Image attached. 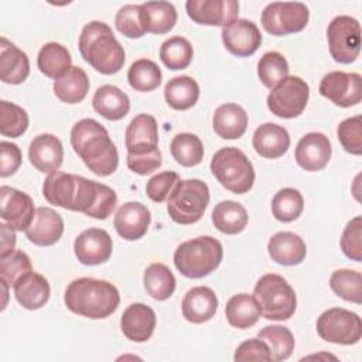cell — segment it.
I'll return each instance as SVG.
<instances>
[{
  "label": "cell",
  "instance_id": "obj_1",
  "mask_svg": "<svg viewBox=\"0 0 362 362\" xmlns=\"http://www.w3.org/2000/svg\"><path fill=\"white\" fill-rule=\"evenodd\" d=\"M71 146L85 165L96 175L106 177L116 171L119 153L107 130L95 119H81L71 130Z\"/></svg>",
  "mask_w": 362,
  "mask_h": 362
},
{
  "label": "cell",
  "instance_id": "obj_2",
  "mask_svg": "<svg viewBox=\"0 0 362 362\" xmlns=\"http://www.w3.org/2000/svg\"><path fill=\"white\" fill-rule=\"evenodd\" d=\"M64 303L74 314L90 320H102L116 311L120 294L116 286L106 280L79 277L68 284Z\"/></svg>",
  "mask_w": 362,
  "mask_h": 362
},
{
  "label": "cell",
  "instance_id": "obj_3",
  "mask_svg": "<svg viewBox=\"0 0 362 362\" xmlns=\"http://www.w3.org/2000/svg\"><path fill=\"white\" fill-rule=\"evenodd\" d=\"M78 47L82 58L103 75L116 74L124 65V48L106 23H88L81 31Z\"/></svg>",
  "mask_w": 362,
  "mask_h": 362
},
{
  "label": "cell",
  "instance_id": "obj_4",
  "mask_svg": "<svg viewBox=\"0 0 362 362\" xmlns=\"http://www.w3.org/2000/svg\"><path fill=\"white\" fill-rule=\"evenodd\" d=\"M223 247L212 236H199L181 243L174 252L177 270L188 279H201L211 274L221 264Z\"/></svg>",
  "mask_w": 362,
  "mask_h": 362
},
{
  "label": "cell",
  "instance_id": "obj_5",
  "mask_svg": "<svg viewBox=\"0 0 362 362\" xmlns=\"http://www.w3.org/2000/svg\"><path fill=\"white\" fill-rule=\"evenodd\" d=\"M260 314L266 320L286 321L296 313L297 297L287 280L279 274L262 276L253 290Z\"/></svg>",
  "mask_w": 362,
  "mask_h": 362
},
{
  "label": "cell",
  "instance_id": "obj_6",
  "mask_svg": "<svg viewBox=\"0 0 362 362\" xmlns=\"http://www.w3.org/2000/svg\"><path fill=\"white\" fill-rule=\"evenodd\" d=\"M208 204L209 188L204 181L180 180L168 195L167 212L175 223L191 225L202 218Z\"/></svg>",
  "mask_w": 362,
  "mask_h": 362
},
{
  "label": "cell",
  "instance_id": "obj_7",
  "mask_svg": "<svg viewBox=\"0 0 362 362\" xmlns=\"http://www.w3.org/2000/svg\"><path fill=\"white\" fill-rule=\"evenodd\" d=\"M211 171L218 182L233 194H245L253 187L255 170L246 154L236 147L218 150L211 160Z\"/></svg>",
  "mask_w": 362,
  "mask_h": 362
},
{
  "label": "cell",
  "instance_id": "obj_8",
  "mask_svg": "<svg viewBox=\"0 0 362 362\" xmlns=\"http://www.w3.org/2000/svg\"><path fill=\"white\" fill-rule=\"evenodd\" d=\"M317 334L331 344L354 345L362 337V321L356 313L349 310L328 308L317 320Z\"/></svg>",
  "mask_w": 362,
  "mask_h": 362
},
{
  "label": "cell",
  "instance_id": "obj_9",
  "mask_svg": "<svg viewBox=\"0 0 362 362\" xmlns=\"http://www.w3.org/2000/svg\"><path fill=\"white\" fill-rule=\"evenodd\" d=\"M310 98V86L300 76H287L279 82L267 95L269 110L281 119L300 116Z\"/></svg>",
  "mask_w": 362,
  "mask_h": 362
},
{
  "label": "cell",
  "instance_id": "obj_10",
  "mask_svg": "<svg viewBox=\"0 0 362 362\" xmlns=\"http://www.w3.org/2000/svg\"><path fill=\"white\" fill-rule=\"evenodd\" d=\"M308 18V7L300 1H273L262 11L263 28L276 37L304 30Z\"/></svg>",
  "mask_w": 362,
  "mask_h": 362
},
{
  "label": "cell",
  "instance_id": "obj_11",
  "mask_svg": "<svg viewBox=\"0 0 362 362\" xmlns=\"http://www.w3.org/2000/svg\"><path fill=\"white\" fill-rule=\"evenodd\" d=\"M329 54L335 62L351 64L361 52V25L351 16H337L327 28Z\"/></svg>",
  "mask_w": 362,
  "mask_h": 362
},
{
  "label": "cell",
  "instance_id": "obj_12",
  "mask_svg": "<svg viewBox=\"0 0 362 362\" xmlns=\"http://www.w3.org/2000/svg\"><path fill=\"white\" fill-rule=\"evenodd\" d=\"M116 204L117 195L110 187L79 175L76 212H83L95 219H106L113 214Z\"/></svg>",
  "mask_w": 362,
  "mask_h": 362
},
{
  "label": "cell",
  "instance_id": "obj_13",
  "mask_svg": "<svg viewBox=\"0 0 362 362\" xmlns=\"http://www.w3.org/2000/svg\"><path fill=\"white\" fill-rule=\"evenodd\" d=\"M320 93L339 107H351L362 99V78L355 72L332 71L322 76Z\"/></svg>",
  "mask_w": 362,
  "mask_h": 362
},
{
  "label": "cell",
  "instance_id": "obj_14",
  "mask_svg": "<svg viewBox=\"0 0 362 362\" xmlns=\"http://www.w3.org/2000/svg\"><path fill=\"white\" fill-rule=\"evenodd\" d=\"M185 10L197 24L223 28L238 20L239 3L235 0H188Z\"/></svg>",
  "mask_w": 362,
  "mask_h": 362
},
{
  "label": "cell",
  "instance_id": "obj_15",
  "mask_svg": "<svg viewBox=\"0 0 362 362\" xmlns=\"http://www.w3.org/2000/svg\"><path fill=\"white\" fill-rule=\"evenodd\" d=\"M0 206L1 221L14 230L20 232L27 230L37 211L28 194L7 185L0 188Z\"/></svg>",
  "mask_w": 362,
  "mask_h": 362
},
{
  "label": "cell",
  "instance_id": "obj_16",
  "mask_svg": "<svg viewBox=\"0 0 362 362\" xmlns=\"http://www.w3.org/2000/svg\"><path fill=\"white\" fill-rule=\"evenodd\" d=\"M124 144L130 156H148L158 151V127L151 115L141 113L126 129Z\"/></svg>",
  "mask_w": 362,
  "mask_h": 362
},
{
  "label": "cell",
  "instance_id": "obj_17",
  "mask_svg": "<svg viewBox=\"0 0 362 362\" xmlns=\"http://www.w3.org/2000/svg\"><path fill=\"white\" fill-rule=\"evenodd\" d=\"M113 243L110 235L105 229L89 228L79 233L74 242V252L79 263L85 266H96L109 260Z\"/></svg>",
  "mask_w": 362,
  "mask_h": 362
},
{
  "label": "cell",
  "instance_id": "obj_18",
  "mask_svg": "<svg viewBox=\"0 0 362 362\" xmlns=\"http://www.w3.org/2000/svg\"><path fill=\"white\" fill-rule=\"evenodd\" d=\"M225 48L236 57L253 55L262 44V34L257 25L246 18H238L222 28Z\"/></svg>",
  "mask_w": 362,
  "mask_h": 362
},
{
  "label": "cell",
  "instance_id": "obj_19",
  "mask_svg": "<svg viewBox=\"0 0 362 362\" xmlns=\"http://www.w3.org/2000/svg\"><path fill=\"white\" fill-rule=\"evenodd\" d=\"M332 154L328 137L320 132L307 133L300 139L296 147V161L305 171L322 170Z\"/></svg>",
  "mask_w": 362,
  "mask_h": 362
},
{
  "label": "cell",
  "instance_id": "obj_20",
  "mask_svg": "<svg viewBox=\"0 0 362 362\" xmlns=\"http://www.w3.org/2000/svg\"><path fill=\"white\" fill-rule=\"evenodd\" d=\"M78 191L79 175L66 174L62 171L49 173L42 184L44 198L49 204L69 211H75Z\"/></svg>",
  "mask_w": 362,
  "mask_h": 362
},
{
  "label": "cell",
  "instance_id": "obj_21",
  "mask_svg": "<svg viewBox=\"0 0 362 362\" xmlns=\"http://www.w3.org/2000/svg\"><path fill=\"white\" fill-rule=\"evenodd\" d=\"M151 221L150 211L140 202L123 204L115 215V229L124 240H137L147 233Z\"/></svg>",
  "mask_w": 362,
  "mask_h": 362
},
{
  "label": "cell",
  "instance_id": "obj_22",
  "mask_svg": "<svg viewBox=\"0 0 362 362\" xmlns=\"http://www.w3.org/2000/svg\"><path fill=\"white\" fill-rule=\"evenodd\" d=\"M156 313L143 303L130 304L122 314L120 328L123 335L133 342H146L156 328Z\"/></svg>",
  "mask_w": 362,
  "mask_h": 362
},
{
  "label": "cell",
  "instance_id": "obj_23",
  "mask_svg": "<svg viewBox=\"0 0 362 362\" xmlns=\"http://www.w3.org/2000/svg\"><path fill=\"white\" fill-rule=\"evenodd\" d=\"M28 158L34 168L41 173L58 171L64 160L61 140L49 133L35 136L28 147Z\"/></svg>",
  "mask_w": 362,
  "mask_h": 362
},
{
  "label": "cell",
  "instance_id": "obj_24",
  "mask_svg": "<svg viewBox=\"0 0 362 362\" xmlns=\"http://www.w3.org/2000/svg\"><path fill=\"white\" fill-rule=\"evenodd\" d=\"M64 233V219L52 208L40 206L35 211L31 225L25 230V236L37 246H52Z\"/></svg>",
  "mask_w": 362,
  "mask_h": 362
},
{
  "label": "cell",
  "instance_id": "obj_25",
  "mask_svg": "<svg viewBox=\"0 0 362 362\" xmlns=\"http://www.w3.org/2000/svg\"><path fill=\"white\" fill-rule=\"evenodd\" d=\"M181 308L187 321L192 324H204L215 315L218 310V297L212 288L197 286L185 293Z\"/></svg>",
  "mask_w": 362,
  "mask_h": 362
},
{
  "label": "cell",
  "instance_id": "obj_26",
  "mask_svg": "<svg viewBox=\"0 0 362 362\" xmlns=\"http://www.w3.org/2000/svg\"><path fill=\"white\" fill-rule=\"evenodd\" d=\"M30 74V61L24 51L6 37L0 40V79L8 85L23 83Z\"/></svg>",
  "mask_w": 362,
  "mask_h": 362
},
{
  "label": "cell",
  "instance_id": "obj_27",
  "mask_svg": "<svg viewBox=\"0 0 362 362\" xmlns=\"http://www.w3.org/2000/svg\"><path fill=\"white\" fill-rule=\"evenodd\" d=\"M255 151L264 158H279L290 147V134L288 132L276 123H263L260 124L252 139Z\"/></svg>",
  "mask_w": 362,
  "mask_h": 362
},
{
  "label": "cell",
  "instance_id": "obj_28",
  "mask_svg": "<svg viewBox=\"0 0 362 362\" xmlns=\"http://www.w3.org/2000/svg\"><path fill=\"white\" fill-rule=\"evenodd\" d=\"M267 252L273 262L283 266H296L305 259L307 247L298 235L277 232L269 239Z\"/></svg>",
  "mask_w": 362,
  "mask_h": 362
},
{
  "label": "cell",
  "instance_id": "obj_29",
  "mask_svg": "<svg viewBox=\"0 0 362 362\" xmlns=\"http://www.w3.org/2000/svg\"><path fill=\"white\" fill-rule=\"evenodd\" d=\"M13 288L16 300L27 310H38L44 307L51 294L48 280L35 272H30L21 277Z\"/></svg>",
  "mask_w": 362,
  "mask_h": 362
},
{
  "label": "cell",
  "instance_id": "obj_30",
  "mask_svg": "<svg viewBox=\"0 0 362 362\" xmlns=\"http://www.w3.org/2000/svg\"><path fill=\"white\" fill-rule=\"evenodd\" d=\"M212 127L221 139H239L246 132L247 113L236 103H223L214 113Z\"/></svg>",
  "mask_w": 362,
  "mask_h": 362
},
{
  "label": "cell",
  "instance_id": "obj_31",
  "mask_svg": "<svg viewBox=\"0 0 362 362\" xmlns=\"http://www.w3.org/2000/svg\"><path fill=\"white\" fill-rule=\"evenodd\" d=\"M93 109L107 120H120L130 110L129 96L115 85H102L93 95Z\"/></svg>",
  "mask_w": 362,
  "mask_h": 362
},
{
  "label": "cell",
  "instance_id": "obj_32",
  "mask_svg": "<svg viewBox=\"0 0 362 362\" xmlns=\"http://www.w3.org/2000/svg\"><path fill=\"white\" fill-rule=\"evenodd\" d=\"M140 18L146 33L165 34L177 23V10L170 1H146L140 4Z\"/></svg>",
  "mask_w": 362,
  "mask_h": 362
},
{
  "label": "cell",
  "instance_id": "obj_33",
  "mask_svg": "<svg viewBox=\"0 0 362 362\" xmlns=\"http://www.w3.org/2000/svg\"><path fill=\"white\" fill-rule=\"evenodd\" d=\"M249 221L245 206L236 201H221L212 211L214 226L225 235L240 233Z\"/></svg>",
  "mask_w": 362,
  "mask_h": 362
},
{
  "label": "cell",
  "instance_id": "obj_34",
  "mask_svg": "<svg viewBox=\"0 0 362 362\" xmlns=\"http://www.w3.org/2000/svg\"><path fill=\"white\" fill-rule=\"evenodd\" d=\"M164 98L167 105L174 110H187L198 102L199 86L188 75L175 76L165 83Z\"/></svg>",
  "mask_w": 362,
  "mask_h": 362
},
{
  "label": "cell",
  "instance_id": "obj_35",
  "mask_svg": "<svg viewBox=\"0 0 362 362\" xmlns=\"http://www.w3.org/2000/svg\"><path fill=\"white\" fill-rule=\"evenodd\" d=\"M71 64L72 58L69 51L55 41L44 44L37 57L38 69L51 79H58L66 74L72 68Z\"/></svg>",
  "mask_w": 362,
  "mask_h": 362
},
{
  "label": "cell",
  "instance_id": "obj_36",
  "mask_svg": "<svg viewBox=\"0 0 362 362\" xmlns=\"http://www.w3.org/2000/svg\"><path fill=\"white\" fill-rule=\"evenodd\" d=\"M225 315L228 322L239 329L253 327L260 317L259 305L253 296L246 293L232 296L225 307Z\"/></svg>",
  "mask_w": 362,
  "mask_h": 362
},
{
  "label": "cell",
  "instance_id": "obj_37",
  "mask_svg": "<svg viewBox=\"0 0 362 362\" xmlns=\"http://www.w3.org/2000/svg\"><path fill=\"white\" fill-rule=\"evenodd\" d=\"M89 90V79L86 72L79 66H72L66 74L54 82L55 96L69 105L79 103Z\"/></svg>",
  "mask_w": 362,
  "mask_h": 362
},
{
  "label": "cell",
  "instance_id": "obj_38",
  "mask_svg": "<svg viewBox=\"0 0 362 362\" xmlns=\"http://www.w3.org/2000/svg\"><path fill=\"white\" fill-rule=\"evenodd\" d=\"M144 288L150 297L158 301L170 298L175 290V277L163 263H151L144 270Z\"/></svg>",
  "mask_w": 362,
  "mask_h": 362
},
{
  "label": "cell",
  "instance_id": "obj_39",
  "mask_svg": "<svg viewBox=\"0 0 362 362\" xmlns=\"http://www.w3.org/2000/svg\"><path fill=\"white\" fill-rule=\"evenodd\" d=\"M257 338L266 342L269 346L272 361L280 362L291 356L294 351V337L287 327L283 325H267L259 331Z\"/></svg>",
  "mask_w": 362,
  "mask_h": 362
},
{
  "label": "cell",
  "instance_id": "obj_40",
  "mask_svg": "<svg viewBox=\"0 0 362 362\" xmlns=\"http://www.w3.org/2000/svg\"><path fill=\"white\" fill-rule=\"evenodd\" d=\"M173 158L182 167L198 165L204 158V146L198 136L192 133H178L170 143Z\"/></svg>",
  "mask_w": 362,
  "mask_h": 362
},
{
  "label": "cell",
  "instance_id": "obj_41",
  "mask_svg": "<svg viewBox=\"0 0 362 362\" xmlns=\"http://www.w3.org/2000/svg\"><path fill=\"white\" fill-rule=\"evenodd\" d=\"M161 69L158 65L147 58L134 61L127 72L129 85L137 92H151L161 83Z\"/></svg>",
  "mask_w": 362,
  "mask_h": 362
},
{
  "label": "cell",
  "instance_id": "obj_42",
  "mask_svg": "<svg viewBox=\"0 0 362 362\" xmlns=\"http://www.w3.org/2000/svg\"><path fill=\"white\" fill-rule=\"evenodd\" d=\"M194 49L191 42L180 35L165 40L160 47V58L171 71L185 69L192 61Z\"/></svg>",
  "mask_w": 362,
  "mask_h": 362
},
{
  "label": "cell",
  "instance_id": "obj_43",
  "mask_svg": "<svg viewBox=\"0 0 362 362\" xmlns=\"http://www.w3.org/2000/svg\"><path fill=\"white\" fill-rule=\"evenodd\" d=\"M331 290L345 301L362 303V274L351 269L335 270L329 277Z\"/></svg>",
  "mask_w": 362,
  "mask_h": 362
},
{
  "label": "cell",
  "instance_id": "obj_44",
  "mask_svg": "<svg viewBox=\"0 0 362 362\" xmlns=\"http://www.w3.org/2000/svg\"><path fill=\"white\" fill-rule=\"evenodd\" d=\"M304 209V198L296 188H283L272 199L273 216L280 222L296 221Z\"/></svg>",
  "mask_w": 362,
  "mask_h": 362
},
{
  "label": "cell",
  "instance_id": "obj_45",
  "mask_svg": "<svg viewBox=\"0 0 362 362\" xmlns=\"http://www.w3.org/2000/svg\"><path fill=\"white\" fill-rule=\"evenodd\" d=\"M288 69L286 58L277 51L264 52L257 62V76L269 89H273L279 82L287 78Z\"/></svg>",
  "mask_w": 362,
  "mask_h": 362
},
{
  "label": "cell",
  "instance_id": "obj_46",
  "mask_svg": "<svg viewBox=\"0 0 362 362\" xmlns=\"http://www.w3.org/2000/svg\"><path fill=\"white\" fill-rule=\"evenodd\" d=\"M28 129L27 112L11 102H0V133L4 137L17 139Z\"/></svg>",
  "mask_w": 362,
  "mask_h": 362
},
{
  "label": "cell",
  "instance_id": "obj_47",
  "mask_svg": "<svg viewBox=\"0 0 362 362\" xmlns=\"http://www.w3.org/2000/svg\"><path fill=\"white\" fill-rule=\"evenodd\" d=\"M30 272H33V264L23 250H13L0 256V280L8 284V287H14V284Z\"/></svg>",
  "mask_w": 362,
  "mask_h": 362
},
{
  "label": "cell",
  "instance_id": "obj_48",
  "mask_svg": "<svg viewBox=\"0 0 362 362\" xmlns=\"http://www.w3.org/2000/svg\"><path fill=\"white\" fill-rule=\"evenodd\" d=\"M337 136L345 151L354 156L362 154V117L359 115L342 120L338 124Z\"/></svg>",
  "mask_w": 362,
  "mask_h": 362
},
{
  "label": "cell",
  "instance_id": "obj_49",
  "mask_svg": "<svg viewBox=\"0 0 362 362\" xmlns=\"http://www.w3.org/2000/svg\"><path fill=\"white\" fill-rule=\"evenodd\" d=\"M115 25L119 33L127 38H140L146 34L144 27L140 18V6L139 4H126L123 6L115 17Z\"/></svg>",
  "mask_w": 362,
  "mask_h": 362
},
{
  "label": "cell",
  "instance_id": "obj_50",
  "mask_svg": "<svg viewBox=\"0 0 362 362\" xmlns=\"http://www.w3.org/2000/svg\"><path fill=\"white\" fill-rule=\"evenodd\" d=\"M341 249L348 259L362 260V216H355L346 223L341 236Z\"/></svg>",
  "mask_w": 362,
  "mask_h": 362
},
{
  "label": "cell",
  "instance_id": "obj_51",
  "mask_svg": "<svg viewBox=\"0 0 362 362\" xmlns=\"http://www.w3.org/2000/svg\"><path fill=\"white\" fill-rule=\"evenodd\" d=\"M178 181L180 175L175 171L158 173L147 181L146 194L154 202H164Z\"/></svg>",
  "mask_w": 362,
  "mask_h": 362
},
{
  "label": "cell",
  "instance_id": "obj_52",
  "mask_svg": "<svg viewBox=\"0 0 362 362\" xmlns=\"http://www.w3.org/2000/svg\"><path fill=\"white\" fill-rule=\"evenodd\" d=\"M233 359L238 362H246V361H264L270 362L272 355L269 351V346L264 341L260 338H250L247 341H243L235 351Z\"/></svg>",
  "mask_w": 362,
  "mask_h": 362
},
{
  "label": "cell",
  "instance_id": "obj_53",
  "mask_svg": "<svg viewBox=\"0 0 362 362\" xmlns=\"http://www.w3.org/2000/svg\"><path fill=\"white\" fill-rule=\"evenodd\" d=\"M1 151V164H0V175L10 177L13 175L21 165V150L17 144L1 141L0 143Z\"/></svg>",
  "mask_w": 362,
  "mask_h": 362
},
{
  "label": "cell",
  "instance_id": "obj_54",
  "mask_svg": "<svg viewBox=\"0 0 362 362\" xmlns=\"http://www.w3.org/2000/svg\"><path fill=\"white\" fill-rule=\"evenodd\" d=\"M127 167L129 170H132L133 173L139 174V175H147V174H151L153 171H156L163 160H161V153L160 150L153 153V154H148V156H130L127 154Z\"/></svg>",
  "mask_w": 362,
  "mask_h": 362
},
{
  "label": "cell",
  "instance_id": "obj_55",
  "mask_svg": "<svg viewBox=\"0 0 362 362\" xmlns=\"http://www.w3.org/2000/svg\"><path fill=\"white\" fill-rule=\"evenodd\" d=\"M0 232H1V247H0V256H4L14 250L16 246V232L13 228H10L7 223H0Z\"/></svg>",
  "mask_w": 362,
  "mask_h": 362
}]
</instances>
